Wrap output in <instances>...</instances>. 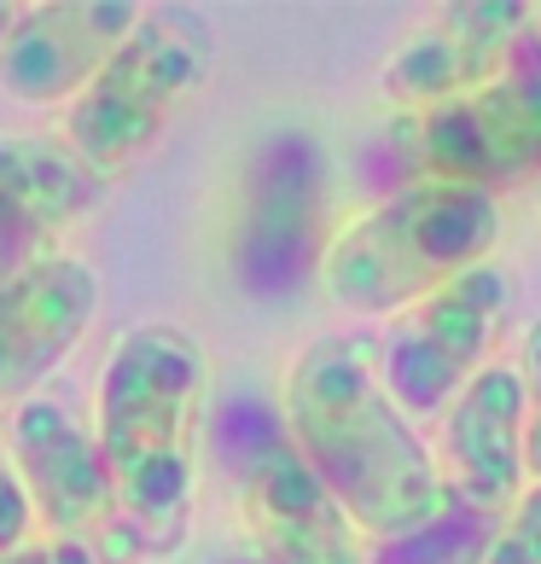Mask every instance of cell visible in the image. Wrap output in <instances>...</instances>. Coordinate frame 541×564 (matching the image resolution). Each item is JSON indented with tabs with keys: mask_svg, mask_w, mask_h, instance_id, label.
<instances>
[{
	"mask_svg": "<svg viewBox=\"0 0 541 564\" xmlns=\"http://www.w3.org/2000/svg\"><path fill=\"white\" fill-rule=\"evenodd\" d=\"M524 24H530L524 0H461V7H443L385 65V99L402 111H431L443 99L484 88V82L507 70Z\"/></svg>",
	"mask_w": 541,
	"mask_h": 564,
	"instance_id": "12",
	"label": "cell"
},
{
	"mask_svg": "<svg viewBox=\"0 0 541 564\" xmlns=\"http://www.w3.org/2000/svg\"><path fill=\"white\" fill-rule=\"evenodd\" d=\"M30 524H35V507H30L24 484H18L12 454L0 448V553L24 547V541H30Z\"/></svg>",
	"mask_w": 541,
	"mask_h": 564,
	"instance_id": "18",
	"label": "cell"
},
{
	"mask_svg": "<svg viewBox=\"0 0 541 564\" xmlns=\"http://www.w3.org/2000/svg\"><path fill=\"white\" fill-rule=\"evenodd\" d=\"M524 35H530V47L541 53V7H530V24H524Z\"/></svg>",
	"mask_w": 541,
	"mask_h": 564,
	"instance_id": "21",
	"label": "cell"
},
{
	"mask_svg": "<svg viewBox=\"0 0 541 564\" xmlns=\"http://www.w3.org/2000/svg\"><path fill=\"white\" fill-rule=\"evenodd\" d=\"M35 257H41V239H30V234H0V280H7L12 268L35 262Z\"/></svg>",
	"mask_w": 541,
	"mask_h": 564,
	"instance_id": "20",
	"label": "cell"
},
{
	"mask_svg": "<svg viewBox=\"0 0 541 564\" xmlns=\"http://www.w3.org/2000/svg\"><path fill=\"white\" fill-rule=\"evenodd\" d=\"M326 210V163L321 145L285 129L262 145L251 186H245L239 210V274L257 291H280L303 274L309 262H321L315 234Z\"/></svg>",
	"mask_w": 541,
	"mask_h": 564,
	"instance_id": "9",
	"label": "cell"
},
{
	"mask_svg": "<svg viewBox=\"0 0 541 564\" xmlns=\"http://www.w3.org/2000/svg\"><path fill=\"white\" fill-rule=\"evenodd\" d=\"M12 18H18V7H7V0H0V35L12 30Z\"/></svg>",
	"mask_w": 541,
	"mask_h": 564,
	"instance_id": "22",
	"label": "cell"
},
{
	"mask_svg": "<svg viewBox=\"0 0 541 564\" xmlns=\"http://www.w3.org/2000/svg\"><path fill=\"white\" fill-rule=\"evenodd\" d=\"M204 344L181 326H134L99 379V459L134 524H175L193 500L204 425Z\"/></svg>",
	"mask_w": 541,
	"mask_h": 564,
	"instance_id": "2",
	"label": "cell"
},
{
	"mask_svg": "<svg viewBox=\"0 0 541 564\" xmlns=\"http://www.w3.org/2000/svg\"><path fill=\"white\" fill-rule=\"evenodd\" d=\"M518 379H524V477L541 484V321L530 326L524 355H518Z\"/></svg>",
	"mask_w": 541,
	"mask_h": 564,
	"instance_id": "17",
	"label": "cell"
},
{
	"mask_svg": "<svg viewBox=\"0 0 541 564\" xmlns=\"http://www.w3.org/2000/svg\"><path fill=\"white\" fill-rule=\"evenodd\" d=\"M397 186L454 181L501 198L507 186L541 175V53L518 35L507 70L461 99L397 117ZM390 186V193H397Z\"/></svg>",
	"mask_w": 541,
	"mask_h": 564,
	"instance_id": "5",
	"label": "cell"
},
{
	"mask_svg": "<svg viewBox=\"0 0 541 564\" xmlns=\"http://www.w3.org/2000/svg\"><path fill=\"white\" fill-rule=\"evenodd\" d=\"M216 448L239 484V512L262 564H367L349 512L326 495L309 459L268 408H227Z\"/></svg>",
	"mask_w": 541,
	"mask_h": 564,
	"instance_id": "6",
	"label": "cell"
},
{
	"mask_svg": "<svg viewBox=\"0 0 541 564\" xmlns=\"http://www.w3.org/2000/svg\"><path fill=\"white\" fill-rule=\"evenodd\" d=\"M285 436L361 541H390L448 500L420 425L385 395L379 367L356 338H315L285 372Z\"/></svg>",
	"mask_w": 541,
	"mask_h": 564,
	"instance_id": "1",
	"label": "cell"
},
{
	"mask_svg": "<svg viewBox=\"0 0 541 564\" xmlns=\"http://www.w3.org/2000/svg\"><path fill=\"white\" fill-rule=\"evenodd\" d=\"M512 285L495 262L466 268L461 280L431 291L385 326L379 384L408 420H443V408L495 361L507 332Z\"/></svg>",
	"mask_w": 541,
	"mask_h": 564,
	"instance_id": "7",
	"label": "cell"
},
{
	"mask_svg": "<svg viewBox=\"0 0 541 564\" xmlns=\"http://www.w3.org/2000/svg\"><path fill=\"white\" fill-rule=\"evenodd\" d=\"M535 204H541V175H535Z\"/></svg>",
	"mask_w": 541,
	"mask_h": 564,
	"instance_id": "23",
	"label": "cell"
},
{
	"mask_svg": "<svg viewBox=\"0 0 541 564\" xmlns=\"http://www.w3.org/2000/svg\"><path fill=\"white\" fill-rule=\"evenodd\" d=\"M134 0H53L12 18L0 35V88L24 106L76 99L140 24Z\"/></svg>",
	"mask_w": 541,
	"mask_h": 564,
	"instance_id": "11",
	"label": "cell"
},
{
	"mask_svg": "<svg viewBox=\"0 0 541 564\" xmlns=\"http://www.w3.org/2000/svg\"><path fill=\"white\" fill-rule=\"evenodd\" d=\"M99 315V274L82 257L41 250L0 280V408H18L82 344Z\"/></svg>",
	"mask_w": 541,
	"mask_h": 564,
	"instance_id": "10",
	"label": "cell"
},
{
	"mask_svg": "<svg viewBox=\"0 0 541 564\" xmlns=\"http://www.w3.org/2000/svg\"><path fill=\"white\" fill-rule=\"evenodd\" d=\"M106 181L65 140H0V234L47 239L88 216Z\"/></svg>",
	"mask_w": 541,
	"mask_h": 564,
	"instance_id": "14",
	"label": "cell"
},
{
	"mask_svg": "<svg viewBox=\"0 0 541 564\" xmlns=\"http://www.w3.org/2000/svg\"><path fill=\"white\" fill-rule=\"evenodd\" d=\"M210 76V30L186 12H145L134 35L106 58L88 88L65 111V145L99 181L152 152L175 111Z\"/></svg>",
	"mask_w": 541,
	"mask_h": 564,
	"instance_id": "4",
	"label": "cell"
},
{
	"mask_svg": "<svg viewBox=\"0 0 541 564\" xmlns=\"http://www.w3.org/2000/svg\"><path fill=\"white\" fill-rule=\"evenodd\" d=\"M0 564H99V553L88 547V541L47 535V541H24V547L0 553Z\"/></svg>",
	"mask_w": 541,
	"mask_h": 564,
	"instance_id": "19",
	"label": "cell"
},
{
	"mask_svg": "<svg viewBox=\"0 0 541 564\" xmlns=\"http://www.w3.org/2000/svg\"><path fill=\"white\" fill-rule=\"evenodd\" d=\"M436 471L454 500L507 518L524 495V379L518 361H489L436 420Z\"/></svg>",
	"mask_w": 541,
	"mask_h": 564,
	"instance_id": "8",
	"label": "cell"
},
{
	"mask_svg": "<svg viewBox=\"0 0 541 564\" xmlns=\"http://www.w3.org/2000/svg\"><path fill=\"white\" fill-rule=\"evenodd\" d=\"M484 564H541V484H524V495L507 507Z\"/></svg>",
	"mask_w": 541,
	"mask_h": 564,
	"instance_id": "16",
	"label": "cell"
},
{
	"mask_svg": "<svg viewBox=\"0 0 541 564\" xmlns=\"http://www.w3.org/2000/svg\"><path fill=\"white\" fill-rule=\"evenodd\" d=\"M12 466L41 524L65 541H82L117 512L106 459L94 431H82L58 402H18L12 408Z\"/></svg>",
	"mask_w": 541,
	"mask_h": 564,
	"instance_id": "13",
	"label": "cell"
},
{
	"mask_svg": "<svg viewBox=\"0 0 541 564\" xmlns=\"http://www.w3.org/2000/svg\"><path fill=\"white\" fill-rule=\"evenodd\" d=\"M507 234L501 198L454 181H413L338 227L321 250V285L349 315L397 321L431 291L489 262Z\"/></svg>",
	"mask_w": 541,
	"mask_h": 564,
	"instance_id": "3",
	"label": "cell"
},
{
	"mask_svg": "<svg viewBox=\"0 0 541 564\" xmlns=\"http://www.w3.org/2000/svg\"><path fill=\"white\" fill-rule=\"evenodd\" d=\"M495 530H501L495 512H477L448 495L425 524H413L390 541H372L367 564H484L495 547Z\"/></svg>",
	"mask_w": 541,
	"mask_h": 564,
	"instance_id": "15",
	"label": "cell"
}]
</instances>
